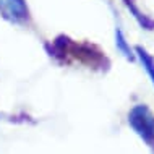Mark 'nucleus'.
<instances>
[{
    "instance_id": "nucleus-3",
    "label": "nucleus",
    "mask_w": 154,
    "mask_h": 154,
    "mask_svg": "<svg viewBox=\"0 0 154 154\" xmlns=\"http://www.w3.org/2000/svg\"><path fill=\"white\" fill-rule=\"evenodd\" d=\"M0 16L5 21L18 26H24L31 20L26 0H0Z\"/></svg>"
},
{
    "instance_id": "nucleus-6",
    "label": "nucleus",
    "mask_w": 154,
    "mask_h": 154,
    "mask_svg": "<svg viewBox=\"0 0 154 154\" xmlns=\"http://www.w3.org/2000/svg\"><path fill=\"white\" fill-rule=\"evenodd\" d=\"M115 47L127 60H135V54H133L130 44H128L127 37L120 28H115Z\"/></svg>"
},
{
    "instance_id": "nucleus-1",
    "label": "nucleus",
    "mask_w": 154,
    "mask_h": 154,
    "mask_svg": "<svg viewBox=\"0 0 154 154\" xmlns=\"http://www.w3.org/2000/svg\"><path fill=\"white\" fill-rule=\"evenodd\" d=\"M128 125L148 146L154 149V114L144 104H138L128 112Z\"/></svg>"
},
{
    "instance_id": "nucleus-5",
    "label": "nucleus",
    "mask_w": 154,
    "mask_h": 154,
    "mask_svg": "<svg viewBox=\"0 0 154 154\" xmlns=\"http://www.w3.org/2000/svg\"><path fill=\"white\" fill-rule=\"evenodd\" d=\"M135 52H136V57L140 59L141 65H143L144 70H146L149 80H151L152 86H154V59H152V55H151V54H149L144 47H141V45H136V47H135Z\"/></svg>"
},
{
    "instance_id": "nucleus-4",
    "label": "nucleus",
    "mask_w": 154,
    "mask_h": 154,
    "mask_svg": "<svg viewBox=\"0 0 154 154\" xmlns=\"http://www.w3.org/2000/svg\"><path fill=\"white\" fill-rule=\"evenodd\" d=\"M123 3H125V7L128 8L130 15H133V18L136 20V23H138L143 29H146V31L154 29V20L149 18L146 13H143V11L140 10L138 5L135 3V0H123Z\"/></svg>"
},
{
    "instance_id": "nucleus-2",
    "label": "nucleus",
    "mask_w": 154,
    "mask_h": 154,
    "mask_svg": "<svg viewBox=\"0 0 154 154\" xmlns=\"http://www.w3.org/2000/svg\"><path fill=\"white\" fill-rule=\"evenodd\" d=\"M68 55L76 59L78 62H81L83 65L89 66L93 70H99V72H104V70L109 68L110 62L104 54L99 51L96 45L88 44V42H72V47L68 51Z\"/></svg>"
}]
</instances>
